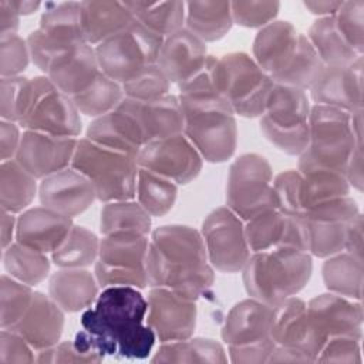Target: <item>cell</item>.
I'll return each mask as SVG.
<instances>
[{
	"label": "cell",
	"instance_id": "cell-28",
	"mask_svg": "<svg viewBox=\"0 0 364 364\" xmlns=\"http://www.w3.org/2000/svg\"><path fill=\"white\" fill-rule=\"evenodd\" d=\"M64 313L50 294L34 291L30 307L10 330L20 334L37 353L60 341L64 330Z\"/></svg>",
	"mask_w": 364,
	"mask_h": 364
},
{
	"label": "cell",
	"instance_id": "cell-3",
	"mask_svg": "<svg viewBox=\"0 0 364 364\" xmlns=\"http://www.w3.org/2000/svg\"><path fill=\"white\" fill-rule=\"evenodd\" d=\"M313 273V256L299 247L255 252L242 269L246 293L269 306L300 293Z\"/></svg>",
	"mask_w": 364,
	"mask_h": 364
},
{
	"label": "cell",
	"instance_id": "cell-52",
	"mask_svg": "<svg viewBox=\"0 0 364 364\" xmlns=\"http://www.w3.org/2000/svg\"><path fill=\"white\" fill-rule=\"evenodd\" d=\"M36 363V350L17 333L1 328L0 331V364Z\"/></svg>",
	"mask_w": 364,
	"mask_h": 364
},
{
	"label": "cell",
	"instance_id": "cell-34",
	"mask_svg": "<svg viewBox=\"0 0 364 364\" xmlns=\"http://www.w3.org/2000/svg\"><path fill=\"white\" fill-rule=\"evenodd\" d=\"M230 1H188L185 3V28L203 43L223 38L232 28Z\"/></svg>",
	"mask_w": 364,
	"mask_h": 364
},
{
	"label": "cell",
	"instance_id": "cell-30",
	"mask_svg": "<svg viewBox=\"0 0 364 364\" xmlns=\"http://www.w3.org/2000/svg\"><path fill=\"white\" fill-rule=\"evenodd\" d=\"M101 73L95 48L82 44L58 57L46 75L60 91L73 98L92 85Z\"/></svg>",
	"mask_w": 364,
	"mask_h": 364
},
{
	"label": "cell",
	"instance_id": "cell-54",
	"mask_svg": "<svg viewBox=\"0 0 364 364\" xmlns=\"http://www.w3.org/2000/svg\"><path fill=\"white\" fill-rule=\"evenodd\" d=\"M20 125L13 121H0V158L1 161L14 159L17 149L20 146L21 135Z\"/></svg>",
	"mask_w": 364,
	"mask_h": 364
},
{
	"label": "cell",
	"instance_id": "cell-55",
	"mask_svg": "<svg viewBox=\"0 0 364 364\" xmlns=\"http://www.w3.org/2000/svg\"><path fill=\"white\" fill-rule=\"evenodd\" d=\"M363 215L358 213L348 225L344 242V252H348L360 259H363Z\"/></svg>",
	"mask_w": 364,
	"mask_h": 364
},
{
	"label": "cell",
	"instance_id": "cell-7",
	"mask_svg": "<svg viewBox=\"0 0 364 364\" xmlns=\"http://www.w3.org/2000/svg\"><path fill=\"white\" fill-rule=\"evenodd\" d=\"M17 124L27 131L78 138L81 114L73 100L60 91L47 75L27 78L17 112Z\"/></svg>",
	"mask_w": 364,
	"mask_h": 364
},
{
	"label": "cell",
	"instance_id": "cell-6",
	"mask_svg": "<svg viewBox=\"0 0 364 364\" xmlns=\"http://www.w3.org/2000/svg\"><path fill=\"white\" fill-rule=\"evenodd\" d=\"M71 168L92 183L97 199L104 203L135 198L139 171L135 155L78 138Z\"/></svg>",
	"mask_w": 364,
	"mask_h": 364
},
{
	"label": "cell",
	"instance_id": "cell-48",
	"mask_svg": "<svg viewBox=\"0 0 364 364\" xmlns=\"http://www.w3.org/2000/svg\"><path fill=\"white\" fill-rule=\"evenodd\" d=\"M336 26L350 47L360 55L364 53V0L343 1L333 16Z\"/></svg>",
	"mask_w": 364,
	"mask_h": 364
},
{
	"label": "cell",
	"instance_id": "cell-46",
	"mask_svg": "<svg viewBox=\"0 0 364 364\" xmlns=\"http://www.w3.org/2000/svg\"><path fill=\"white\" fill-rule=\"evenodd\" d=\"M34 290L31 286L1 274L0 279V328H13L31 304Z\"/></svg>",
	"mask_w": 364,
	"mask_h": 364
},
{
	"label": "cell",
	"instance_id": "cell-33",
	"mask_svg": "<svg viewBox=\"0 0 364 364\" xmlns=\"http://www.w3.org/2000/svg\"><path fill=\"white\" fill-rule=\"evenodd\" d=\"M85 138L98 145L135 156H138L145 145L135 121L121 105L105 115L94 118L87 127Z\"/></svg>",
	"mask_w": 364,
	"mask_h": 364
},
{
	"label": "cell",
	"instance_id": "cell-24",
	"mask_svg": "<svg viewBox=\"0 0 364 364\" xmlns=\"http://www.w3.org/2000/svg\"><path fill=\"white\" fill-rule=\"evenodd\" d=\"M135 121L144 144L183 132V114L178 95L166 94L152 101L124 98L119 104Z\"/></svg>",
	"mask_w": 364,
	"mask_h": 364
},
{
	"label": "cell",
	"instance_id": "cell-56",
	"mask_svg": "<svg viewBox=\"0 0 364 364\" xmlns=\"http://www.w3.org/2000/svg\"><path fill=\"white\" fill-rule=\"evenodd\" d=\"M346 178L350 183V186H353L354 189H357L358 192L363 191V185H364V176H363V142L357 144L351 158L347 164L346 168Z\"/></svg>",
	"mask_w": 364,
	"mask_h": 364
},
{
	"label": "cell",
	"instance_id": "cell-9",
	"mask_svg": "<svg viewBox=\"0 0 364 364\" xmlns=\"http://www.w3.org/2000/svg\"><path fill=\"white\" fill-rule=\"evenodd\" d=\"M310 108L307 91L273 81L260 117V131L280 151L300 156L309 144Z\"/></svg>",
	"mask_w": 364,
	"mask_h": 364
},
{
	"label": "cell",
	"instance_id": "cell-51",
	"mask_svg": "<svg viewBox=\"0 0 364 364\" xmlns=\"http://www.w3.org/2000/svg\"><path fill=\"white\" fill-rule=\"evenodd\" d=\"M361 340L350 336H338L328 338L318 355L316 363H347V364H361Z\"/></svg>",
	"mask_w": 364,
	"mask_h": 364
},
{
	"label": "cell",
	"instance_id": "cell-27",
	"mask_svg": "<svg viewBox=\"0 0 364 364\" xmlns=\"http://www.w3.org/2000/svg\"><path fill=\"white\" fill-rule=\"evenodd\" d=\"M270 337L277 347L294 350L316 363L317 351L313 343L307 303L296 296L273 306Z\"/></svg>",
	"mask_w": 364,
	"mask_h": 364
},
{
	"label": "cell",
	"instance_id": "cell-20",
	"mask_svg": "<svg viewBox=\"0 0 364 364\" xmlns=\"http://www.w3.org/2000/svg\"><path fill=\"white\" fill-rule=\"evenodd\" d=\"M78 138L23 129L14 159L38 181L71 166Z\"/></svg>",
	"mask_w": 364,
	"mask_h": 364
},
{
	"label": "cell",
	"instance_id": "cell-8",
	"mask_svg": "<svg viewBox=\"0 0 364 364\" xmlns=\"http://www.w3.org/2000/svg\"><path fill=\"white\" fill-rule=\"evenodd\" d=\"M213 85L218 92L243 118H260L264 112L273 80L246 53H229L213 63Z\"/></svg>",
	"mask_w": 364,
	"mask_h": 364
},
{
	"label": "cell",
	"instance_id": "cell-5",
	"mask_svg": "<svg viewBox=\"0 0 364 364\" xmlns=\"http://www.w3.org/2000/svg\"><path fill=\"white\" fill-rule=\"evenodd\" d=\"M363 142V109L347 112L314 104L309 114V144L299 156V166L330 168L346 175L357 144Z\"/></svg>",
	"mask_w": 364,
	"mask_h": 364
},
{
	"label": "cell",
	"instance_id": "cell-29",
	"mask_svg": "<svg viewBox=\"0 0 364 364\" xmlns=\"http://www.w3.org/2000/svg\"><path fill=\"white\" fill-rule=\"evenodd\" d=\"M300 33L284 20H274L262 27L253 40V60L272 78L279 77L291 61Z\"/></svg>",
	"mask_w": 364,
	"mask_h": 364
},
{
	"label": "cell",
	"instance_id": "cell-2",
	"mask_svg": "<svg viewBox=\"0 0 364 364\" xmlns=\"http://www.w3.org/2000/svg\"><path fill=\"white\" fill-rule=\"evenodd\" d=\"M149 287H165L192 300L208 294L215 283L200 230L164 225L152 230L146 256Z\"/></svg>",
	"mask_w": 364,
	"mask_h": 364
},
{
	"label": "cell",
	"instance_id": "cell-21",
	"mask_svg": "<svg viewBox=\"0 0 364 364\" xmlns=\"http://www.w3.org/2000/svg\"><path fill=\"white\" fill-rule=\"evenodd\" d=\"M309 94L318 105L351 114L363 109V57L347 65H326Z\"/></svg>",
	"mask_w": 364,
	"mask_h": 364
},
{
	"label": "cell",
	"instance_id": "cell-15",
	"mask_svg": "<svg viewBox=\"0 0 364 364\" xmlns=\"http://www.w3.org/2000/svg\"><path fill=\"white\" fill-rule=\"evenodd\" d=\"M360 213L357 202L348 195L317 205L300 216L304 246L313 257L326 259L344 250L346 233Z\"/></svg>",
	"mask_w": 364,
	"mask_h": 364
},
{
	"label": "cell",
	"instance_id": "cell-40",
	"mask_svg": "<svg viewBox=\"0 0 364 364\" xmlns=\"http://www.w3.org/2000/svg\"><path fill=\"white\" fill-rule=\"evenodd\" d=\"M135 21L162 38L185 27L183 1H125Z\"/></svg>",
	"mask_w": 364,
	"mask_h": 364
},
{
	"label": "cell",
	"instance_id": "cell-42",
	"mask_svg": "<svg viewBox=\"0 0 364 364\" xmlns=\"http://www.w3.org/2000/svg\"><path fill=\"white\" fill-rule=\"evenodd\" d=\"M100 239L84 226L74 225L64 242L50 255L58 269H87L98 259Z\"/></svg>",
	"mask_w": 364,
	"mask_h": 364
},
{
	"label": "cell",
	"instance_id": "cell-4",
	"mask_svg": "<svg viewBox=\"0 0 364 364\" xmlns=\"http://www.w3.org/2000/svg\"><path fill=\"white\" fill-rule=\"evenodd\" d=\"M183 114V135L203 161L222 164L237 146L236 114L216 92L178 94Z\"/></svg>",
	"mask_w": 364,
	"mask_h": 364
},
{
	"label": "cell",
	"instance_id": "cell-1",
	"mask_svg": "<svg viewBox=\"0 0 364 364\" xmlns=\"http://www.w3.org/2000/svg\"><path fill=\"white\" fill-rule=\"evenodd\" d=\"M148 301L136 287H104L95 303L82 311L81 327L105 355L144 360L156 341L146 324Z\"/></svg>",
	"mask_w": 364,
	"mask_h": 364
},
{
	"label": "cell",
	"instance_id": "cell-43",
	"mask_svg": "<svg viewBox=\"0 0 364 364\" xmlns=\"http://www.w3.org/2000/svg\"><path fill=\"white\" fill-rule=\"evenodd\" d=\"M178 185L148 169L139 168L136 178V202L152 216H165L175 205Z\"/></svg>",
	"mask_w": 364,
	"mask_h": 364
},
{
	"label": "cell",
	"instance_id": "cell-12",
	"mask_svg": "<svg viewBox=\"0 0 364 364\" xmlns=\"http://www.w3.org/2000/svg\"><path fill=\"white\" fill-rule=\"evenodd\" d=\"M149 239L139 233H112L100 239L94 274L101 289L129 286L139 290L149 286L146 273Z\"/></svg>",
	"mask_w": 364,
	"mask_h": 364
},
{
	"label": "cell",
	"instance_id": "cell-14",
	"mask_svg": "<svg viewBox=\"0 0 364 364\" xmlns=\"http://www.w3.org/2000/svg\"><path fill=\"white\" fill-rule=\"evenodd\" d=\"M226 206L243 222L273 206V171L259 154H243L233 161L226 182Z\"/></svg>",
	"mask_w": 364,
	"mask_h": 364
},
{
	"label": "cell",
	"instance_id": "cell-11",
	"mask_svg": "<svg viewBox=\"0 0 364 364\" xmlns=\"http://www.w3.org/2000/svg\"><path fill=\"white\" fill-rule=\"evenodd\" d=\"M27 46L31 63L44 74L65 53L88 44L81 27L80 1L48 3L38 27L28 34Z\"/></svg>",
	"mask_w": 364,
	"mask_h": 364
},
{
	"label": "cell",
	"instance_id": "cell-44",
	"mask_svg": "<svg viewBox=\"0 0 364 364\" xmlns=\"http://www.w3.org/2000/svg\"><path fill=\"white\" fill-rule=\"evenodd\" d=\"M326 64L318 57L317 51L309 41L306 34H300L297 50L286 67V70L276 77L273 81L279 84L291 85L304 91H309L310 87L323 73Z\"/></svg>",
	"mask_w": 364,
	"mask_h": 364
},
{
	"label": "cell",
	"instance_id": "cell-50",
	"mask_svg": "<svg viewBox=\"0 0 364 364\" xmlns=\"http://www.w3.org/2000/svg\"><path fill=\"white\" fill-rule=\"evenodd\" d=\"M31 61L27 40L18 34L0 36V77H18Z\"/></svg>",
	"mask_w": 364,
	"mask_h": 364
},
{
	"label": "cell",
	"instance_id": "cell-10",
	"mask_svg": "<svg viewBox=\"0 0 364 364\" xmlns=\"http://www.w3.org/2000/svg\"><path fill=\"white\" fill-rule=\"evenodd\" d=\"M273 306L253 297L236 303L225 317L222 340L235 364L269 363L276 344L270 337Z\"/></svg>",
	"mask_w": 364,
	"mask_h": 364
},
{
	"label": "cell",
	"instance_id": "cell-37",
	"mask_svg": "<svg viewBox=\"0 0 364 364\" xmlns=\"http://www.w3.org/2000/svg\"><path fill=\"white\" fill-rule=\"evenodd\" d=\"M152 363H210L225 364L229 361L223 346L212 338H186L161 343L151 358Z\"/></svg>",
	"mask_w": 364,
	"mask_h": 364
},
{
	"label": "cell",
	"instance_id": "cell-53",
	"mask_svg": "<svg viewBox=\"0 0 364 364\" xmlns=\"http://www.w3.org/2000/svg\"><path fill=\"white\" fill-rule=\"evenodd\" d=\"M27 78L23 75L18 77H6L0 78V117L6 121L17 122L18 105L23 94V88Z\"/></svg>",
	"mask_w": 364,
	"mask_h": 364
},
{
	"label": "cell",
	"instance_id": "cell-47",
	"mask_svg": "<svg viewBox=\"0 0 364 364\" xmlns=\"http://www.w3.org/2000/svg\"><path fill=\"white\" fill-rule=\"evenodd\" d=\"M125 98L152 101L165 97L171 91V82L156 64L142 70L138 75L122 84Z\"/></svg>",
	"mask_w": 364,
	"mask_h": 364
},
{
	"label": "cell",
	"instance_id": "cell-39",
	"mask_svg": "<svg viewBox=\"0 0 364 364\" xmlns=\"http://www.w3.org/2000/svg\"><path fill=\"white\" fill-rule=\"evenodd\" d=\"M152 216L134 199L104 203L100 212V232L112 233H151Z\"/></svg>",
	"mask_w": 364,
	"mask_h": 364
},
{
	"label": "cell",
	"instance_id": "cell-57",
	"mask_svg": "<svg viewBox=\"0 0 364 364\" xmlns=\"http://www.w3.org/2000/svg\"><path fill=\"white\" fill-rule=\"evenodd\" d=\"M20 16L11 0H0V36L17 34Z\"/></svg>",
	"mask_w": 364,
	"mask_h": 364
},
{
	"label": "cell",
	"instance_id": "cell-25",
	"mask_svg": "<svg viewBox=\"0 0 364 364\" xmlns=\"http://www.w3.org/2000/svg\"><path fill=\"white\" fill-rule=\"evenodd\" d=\"M245 233L252 253L279 246H293L306 250L300 216L284 215L276 208H267L246 220Z\"/></svg>",
	"mask_w": 364,
	"mask_h": 364
},
{
	"label": "cell",
	"instance_id": "cell-13",
	"mask_svg": "<svg viewBox=\"0 0 364 364\" xmlns=\"http://www.w3.org/2000/svg\"><path fill=\"white\" fill-rule=\"evenodd\" d=\"M164 38L134 21L121 33L95 46L101 71L121 85L156 64Z\"/></svg>",
	"mask_w": 364,
	"mask_h": 364
},
{
	"label": "cell",
	"instance_id": "cell-31",
	"mask_svg": "<svg viewBox=\"0 0 364 364\" xmlns=\"http://www.w3.org/2000/svg\"><path fill=\"white\" fill-rule=\"evenodd\" d=\"M100 289L94 272L88 269H58L48 280L50 297L65 313L90 309L95 303Z\"/></svg>",
	"mask_w": 364,
	"mask_h": 364
},
{
	"label": "cell",
	"instance_id": "cell-32",
	"mask_svg": "<svg viewBox=\"0 0 364 364\" xmlns=\"http://www.w3.org/2000/svg\"><path fill=\"white\" fill-rule=\"evenodd\" d=\"M81 4V27L85 41L95 47L129 27L135 18L125 1L88 0Z\"/></svg>",
	"mask_w": 364,
	"mask_h": 364
},
{
	"label": "cell",
	"instance_id": "cell-16",
	"mask_svg": "<svg viewBox=\"0 0 364 364\" xmlns=\"http://www.w3.org/2000/svg\"><path fill=\"white\" fill-rule=\"evenodd\" d=\"M200 235L209 263L215 270L242 272L252 252L245 233V222L235 212L228 206L216 208L203 220Z\"/></svg>",
	"mask_w": 364,
	"mask_h": 364
},
{
	"label": "cell",
	"instance_id": "cell-58",
	"mask_svg": "<svg viewBox=\"0 0 364 364\" xmlns=\"http://www.w3.org/2000/svg\"><path fill=\"white\" fill-rule=\"evenodd\" d=\"M343 1L338 0H307L304 1V7L318 16V17H328V16H334L338 10V7L341 6Z\"/></svg>",
	"mask_w": 364,
	"mask_h": 364
},
{
	"label": "cell",
	"instance_id": "cell-22",
	"mask_svg": "<svg viewBox=\"0 0 364 364\" xmlns=\"http://www.w3.org/2000/svg\"><path fill=\"white\" fill-rule=\"evenodd\" d=\"M38 198L41 206L73 219L84 213L94 203L97 195L92 183L70 166L41 179Z\"/></svg>",
	"mask_w": 364,
	"mask_h": 364
},
{
	"label": "cell",
	"instance_id": "cell-19",
	"mask_svg": "<svg viewBox=\"0 0 364 364\" xmlns=\"http://www.w3.org/2000/svg\"><path fill=\"white\" fill-rule=\"evenodd\" d=\"M146 324L161 343L186 340L196 327V300L165 287H151Z\"/></svg>",
	"mask_w": 364,
	"mask_h": 364
},
{
	"label": "cell",
	"instance_id": "cell-23",
	"mask_svg": "<svg viewBox=\"0 0 364 364\" xmlns=\"http://www.w3.org/2000/svg\"><path fill=\"white\" fill-rule=\"evenodd\" d=\"M208 57L206 43L183 27L164 38L156 65L171 84L179 87L205 67Z\"/></svg>",
	"mask_w": 364,
	"mask_h": 364
},
{
	"label": "cell",
	"instance_id": "cell-45",
	"mask_svg": "<svg viewBox=\"0 0 364 364\" xmlns=\"http://www.w3.org/2000/svg\"><path fill=\"white\" fill-rule=\"evenodd\" d=\"M124 98L122 85L101 73L92 85L71 100L81 115L94 119L114 111Z\"/></svg>",
	"mask_w": 364,
	"mask_h": 364
},
{
	"label": "cell",
	"instance_id": "cell-35",
	"mask_svg": "<svg viewBox=\"0 0 364 364\" xmlns=\"http://www.w3.org/2000/svg\"><path fill=\"white\" fill-rule=\"evenodd\" d=\"M38 179L28 173L16 159L0 164V205L10 213H21L38 193Z\"/></svg>",
	"mask_w": 364,
	"mask_h": 364
},
{
	"label": "cell",
	"instance_id": "cell-41",
	"mask_svg": "<svg viewBox=\"0 0 364 364\" xmlns=\"http://www.w3.org/2000/svg\"><path fill=\"white\" fill-rule=\"evenodd\" d=\"M3 266L6 274L33 287L48 277L51 257L14 240L3 249Z\"/></svg>",
	"mask_w": 364,
	"mask_h": 364
},
{
	"label": "cell",
	"instance_id": "cell-26",
	"mask_svg": "<svg viewBox=\"0 0 364 364\" xmlns=\"http://www.w3.org/2000/svg\"><path fill=\"white\" fill-rule=\"evenodd\" d=\"M73 219L46 206L26 209L17 216L16 242L51 255L68 236Z\"/></svg>",
	"mask_w": 364,
	"mask_h": 364
},
{
	"label": "cell",
	"instance_id": "cell-17",
	"mask_svg": "<svg viewBox=\"0 0 364 364\" xmlns=\"http://www.w3.org/2000/svg\"><path fill=\"white\" fill-rule=\"evenodd\" d=\"M307 314L317 355L328 338L338 336L363 338V306L360 300L328 291L307 303Z\"/></svg>",
	"mask_w": 364,
	"mask_h": 364
},
{
	"label": "cell",
	"instance_id": "cell-60",
	"mask_svg": "<svg viewBox=\"0 0 364 364\" xmlns=\"http://www.w3.org/2000/svg\"><path fill=\"white\" fill-rule=\"evenodd\" d=\"M11 4L14 6L18 16H28L37 11L41 6L40 1H13V0H11Z\"/></svg>",
	"mask_w": 364,
	"mask_h": 364
},
{
	"label": "cell",
	"instance_id": "cell-18",
	"mask_svg": "<svg viewBox=\"0 0 364 364\" xmlns=\"http://www.w3.org/2000/svg\"><path fill=\"white\" fill-rule=\"evenodd\" d=\"M136 159L139 168L171 179L176 185L196 179L203 166V158L183 132L148 142L141 148Z\"/></svg>",
	"mask_w": 364,
	"mask_h": 364
},
{
	"label": "cell",
	"instance_id": "cell-36",
	"mask_svg": "<svg viewBox=\"0 0 364 364\" xmlns=\"http://www.w3.org/2000/svg\"><path fill=\"white\" fill-rule=\"evenodd\" d=\"M321 274L330 293L361 301L364 274L363 259L343 250L326 257L321 267Z\"/></svg>",
	"mask_w": 364,
	"mask_h": 364
},
{
	"label": "cell",
	"instance_id": "cell-59",
	"mask_svg": "<svg viewBox=\"0 0 364 364\" xmlns=\"http://www.w3.org/2000/svg\"><path fill=\"white\" fill-rule=\"evenodd\" d=\"M17 216L1 209V249H6L16 240Z\"/></svg>",
	"mask_w": 364,
	"mask_h": 364
},
{
	"label": "cell",
	"instance_id": "cell-38",
	"mask_svg": "<svg viewBox=\"0 0 364 364\" xmlns=\"http://www.w3.org/2000/svg\"><path fill=\"white\" fill-rule=\"evenodd\" d=\"M306 36L326 65H347L363 57L341 36L333 16L314 20Z\"/></svg>",
	"mask_w": 364,
	"mask_h": 364
},
{
	"label": "cell",
	"instance_id": "cell-49",
	"mask_svg": "<svg viewBox=\"0 0 364 364\" xmlns=\"http://www.w3.org/2000/svg\"><path fill=\"white\" fill-rule=\"evenodd\" d=\"M233 24L246 28H262L274 21L279 10V1H230Z\"/></svg>",
	"mask_w": 364,
	"mask_h": 364
}]
</instances>
